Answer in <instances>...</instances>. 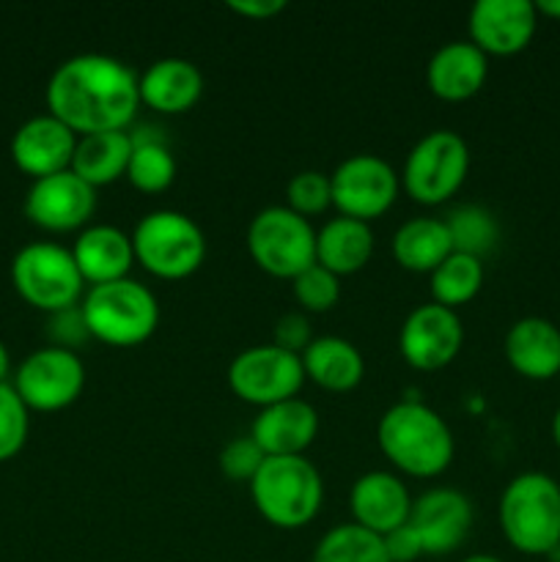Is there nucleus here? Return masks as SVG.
I'll list each match as a JSON object with an SVG mask.
<instances>
[{"mask_svg": "<svg viewBox=\"0 0 560 562\" xmlns=\"http://www.w3.org/2000/svg\"><path fill=\"white\" fill-rule=\"evenodd\" d=\"M44 102L77 137L126 132L141 108L137 75L113 55H75L49 75Z\"/></svg>", "mask_w": 560, "mask_h": 562, "instance_id": "obj_1", "label": "nucleus"}, {"mask_svg": "<svg viewBox=\"0 0 560 562\" xmlns=\"http://www.w3.org/2000/svg\"><path fill=\"white\" fill-rule=\"evenodd\" d=\"M377 445L395 470L417 481L439 477L456 456V439L445 417L421 401L390 406L379 417Z\"/></svg>", "mask_w": 560, "mask_h": 562, "instance_id": "obj_2", "label": "nucleus"}, {"mask_svg": "<svg viewBox=\"0 0 560 562\" xmlns=\"http://www.w3.org/2000/svg\"><path fill=\"white\" fill-rule=\"evenodd\" d=\"M497 519L516 552L547 558L560 547V483L547 472H522L500 494Z\"/></svg>", "mask_w": 560, "mask_h": 562, "instance_id": "obj_3", "label": "nucleus"}, {"mask_svg": "<svg viewBox=\"0 0 560 562\" xmlns=\"http://www.w3.org/2000/svg\"><path fill=\"white\" fill-rule=\"evenodd\" d=\"M247 486L261 519L280 530L307 527L324 503L322 472L305 456L264 459L261 470Z\"/></svg>", "mask_w": 560, "mask_h": 562, "instance_id": "obj_4", "label": "nucleus"}, {"mask_svg": "<svg viewBox=\"0 0 560 562\" xmlns=\"http://www.w3.org/2000/svg\"><path fill=\"white\" fill-rule=\"evenodd\" d=\"M88 335L104 346L132 349L157 333L159 302L137 280L124 278L115 283L91 285L80 300Z\"/></svg>", "mask_w": 560, "mask_h": 562, "instance_id": "obj_5", "label": "nucleus"}, {"mask_svg": "<svg viewBox=\"0 0 560 562\" xmlns=\"http://www.w3.org/2000/svg\"><path fill=\"white\" fill-rule=\"evenodd\" d=\"M130 236L135 263L159 280L190 278L206 258V236L201 225L173 209L143 214Z\"/></svg>", "mask_w": 560, "mask_h": 562, "instance_id": "obj_6", "label": "nucleus"}, {"mask_svg": "<svg viewBox=\"0 0 560 562\" xmlns=\"http://www.w3.org/2000/svg\"><path fill=\"white\" fill-rule=\"evenodd\" d=\"M11 285L22 302L47 316L80 305L86 294V280L71 250L53 241H33L16 252L11 261Z\"/></svg>", "mask_w": 560, "mask_h": 562, "instance_id": "obj_7", "label": "nucleus"}, {"mask_svg": "<svg viewBox=\"0 0 560 562\" xmlns=\"http://www.w3.org/2000/svg\"><path fill=\"white\" fill-rule=\"evenodd\" d=\"M470 173V148L453 130H434L423 135L406 154L401 170V190L421 206L448 203Z\"/></svg>", "mask_w": 560, "mask_h": 562, "instance_id": "obj_8", "label": "nucleus"}, {"mask_svg": "<svg viewBox=\"0 0 560 562\" xmlns=\"http://www.w3.org/2000/svg\"><path fill=\"white\" fill-rule=\"evenodd\" d=\"M247 252L269 278L294 280L316 263V231L289 206H267L247 225Z\"/></svg>", "mask_w": 560, "mask_h": 562, "instance_id": "obj_9", "label": "nucleus"}, {"mask_svg": "<svg viewBox=\"0 0 560 562\" xmlns=\"http://www.w3.org/2000/svg\"><path fill=\"white\" fill-rule=\"evenodd\" d=\"M305 382L302 357L278 349L275 344L250 346L239 351L228 366L231 393L258 409L300 398Z\"/></svg>", "mask_w": 560, "mask_h": 562, "instance_id": "obj_10", "label": "nucleus"}, {"mask_svg": "<svg viewBox=\"0 0 560 562\" xmlns=\"http://www.w3.org/2000/svg\"><path fill=\"white\" fill-rule=\"evenodd\" d=\"M11 387L27 412H60L75 404L86 390V366L77 351L44 346L20 362Z\"/></svg>", "mask_w": 560, "mask_h": 562, "instance_id": "obj_11", "label": "nucleus"}, {"mask_svg": "<svg viewBox=\"0 0 560 562\" xmlns=\"http://www.w3.org/2000/svg\"><path fill=\"white\" fill-rule=\"evenodd\" d=\"M329 187L333 209H338L340 217L371 223L393 209L401 192V176L377 154H355L329 173Z\"/></svg>", "mask_w": 560, "mask_h": 562, "instance_id": "obj_12", "label": "nucleus"}, {"mask_svg": "<svg viewBox=\"0 0 560 562\" xmlns=\"http://www.w3.org/2000/svg\"><path fill=\"white\" fill-rule=\"evenodd\" d=\"M461 344H464V324L459 313L437 302L417 305L401 324L399 351L406 366L415 371H443L459 357Z\"/></svg>", "mask_w": 560, "mask_h": 562, "instance_id": "obj_13", "label": "nucleus"}, {"mask_svg": "<svg viewBox=\"0 0 560 562\" xmlns=\"http://www.w3.org/2000/svg\"><path fill=\"white\" fill-rule=\"evenodd\" d=\"M97 190L71 170L33 181L25 195V217L47 234H71L91 225Z\"/></svg>", "mask_w": 560, "mask_h": 562, "instance_id": "obj_14", "label": "nucleus"}, {"mask_svg": "<svg viewBox=\"0 0 560 562\" xmlns=\"http://www.w3.org/2000/svg\"><path fill=\"white\" fill-rule=\"evenodd\" d=\"M538 31V11L530 0H478L467 16L470 42L483 55L511 58L530 47Z\"/></svg>", "mask_w": 560, "mask_h": 562, "instance_id": "obj_15", "label": "nucleus"}, {"mask_svg": "<svg viewBox=\"0 0 560 562\" xmlns=\"http://www.w3.org/2000/svg\"><path fill=\"white\" fill-rule=\"evenodd\" d=\"M410 525L415 527L423 552L434 558L456 552L472 530V503L456 488H428L412 503Z\"/></svg>", "mask_w": 560, "mask_h": 562, "instance_id": "obj_16", "label": "nucleus"}, {"mask_svg": "<svg viewBox=\"0 0 560 562\" xmlns=\"http://www.w3.org/2000/svg\"><path fill=\"white\" fill-rule=\"evenodd\" d=\"M75 148V132L49 113L27 119L11 137V159L33 181L69 170Z\"/></svg>", "mask_w": 560, "mask_h": 562, "instance_id": "obj_17", "label": "nucleus"}, {"mask_svg": "<svg viewBox=\"0 0 560 562\" xmlns=\"http://www.w3.org/2000/svg\"><path fill=\"white\" fill-rule=\"evenodd\" d=\"M412 503L415 499H412L406 483L399 475L384 470L360 475L349 492V508L355 525L379 538L410 521Z\"/></svg>", "mask_w": 560, "mask_h": 562, "instance_id": "obj_18", "label": "nucleus"}, {"mask_svg": "<svg viewBox=\"0 0 560 562\" xmlns=\"http://www.w3.org/2000/svg\"><path fill=\"white\" fill-rule=\"evenodd\" d=\"M318 412L307 401L291 398L283 404L258 409L250 426V437L267 459L280 456H305L318 437Z\"/></svg>", "mask_w": 560, "mask_h": 562, "instance_id": "obj_19", "label": "nucleus"}, {"mask_svg": "<svg viewBox=\"0 0 560 562\" xmlns=\"http://www.w3.org/2000/svg\"><path fill=\"white\" fill-rule=\"evenodd\" d=\"M86 285H104L130 278L135 267L132 236L115 225H88L69 247Z\"/></svg>", "mask_w": 560, "mask_h": 562, "instance_id": "obj_20", "label": "nucleus"}, {"mask_svg": "<svg viewBox=\"0 0 560 562\" xmlns=\"http://www.w3.org/2000/svg\"><path fill=\"white\" fill-rule=\"evenodd\" d=\"M137 93L154 113L184 115L203 97V75L187 58H159L137 77Z\"/></svg>", "mask_w": 560, "mask_h": 562, "instance_id": "obj_21", "label": "nucleus"}, {"mask_svg": "<svg viewBox=\"0 0 560 562\" xmlns=\"http://www.w3.org/2000/svg\"><path fill=\"white\" fill-rule=\"evenodd\" d=\"M505 360L522 379L549 382L560 373V329L541 316L519 318L505 333Z\"/></svg>", "mask_w": 560, "mask_h": 562, "instance_id": "obj_22", "label": "nucleus"}, {"mask_svg": "<svg viewBox=\"0 0 560 562\" xmlns=\"http://www.w3.org/2000/svg\"><path fill=\"white\" fill-rule=\"evenodd\" d=\"M489 58L470 42H448L432 55L426 66V86L443 102H467L483 88Z\"/></svg>", "mask_w": 560, "mask_h": 562, "instance_id": "obj_23", "label": "nucleus"}, {"mask_svg": "<svg viewBox=\"0 0 560 562\" xmlns=\"http://www.w3.org/2000/svg\"><path fill=\"white\" fill-rule=\"evenodd\" d=\"M302 371L316 387L327 393H351L366 376V360L360 349L338 335L313 338V344L302 351Z\"/></svg>", "mask_w": 560, "mask_h": 562, "instance_id": "obj_24", "label": "nucleus"}, {"mask_svg": "<svg viewBox=\"0 0 560 562\" xmlns=\"http://www.w3.org/2000/svg\"><path fill=\"white\" fill-rule=\"evenodd\" d=\"M373 231L368 223L349 217H333L316 231V263L335 278H349L368 267L373 256Z\"/></svg>", "mask_w": 560, "mask_h": 562, "instance_id": "obj_25", "label": "nucleus"}, {"mask_svg": "<svg viewBox=\"0 0 560 562\" xmlns=\"http://www.w3.org/2000/svg\"><path fill=\"white\" fill-rule=\"evenodd\" d=\"M132 157L130 132H99V135L77 137L71 173L80 176L88 187H110L124 179Z\"/></svg>", "mask_w": 560, "mask_h": 562, "instance_id": "obj_26", "label": "nucleus"}, {"mask_svg": "<svg viewBox=\"0 0 560 562\" xmlns=\"http://www.w3.org/2000/svg\"><path fill=\"white\" fill-rule=\"evenodd\" d=\"M450 252H453V245H450V234L445 220H406L393 236L395 263H399L401 269H406V272L432 274Z\"/></svg>", "mask_w": 560, "mask_h": 562, "instance_id": "obj_27", "label": "nucleus"}, {"mask_svg": "<svg viewBox=\"0 0 560 562\" xmlns=\"http://www.w3.org/2000/svg\"><path fill=\"white\" fill-rule=\"evenodd\" d=\"M176 179V159L170 146L159 135L141 130L132 135V157L126 168V181L143 195H159Z\"/></svg>", "mask_w": 560, "mask_h": 562, "instance_id": "obj_28", "label": "nucleus"}, {"mask_svg": "<svg viewBox=\"0 0 560 562\" xmlns=\"http://www.w3.org/2000/svg\"><path fill=\"white\" fill-rule=\"evenodd\" d=\"M432 302L456 311L475 300L483 289V261L481 258L464 256V252H450L432 274Z\"/></svg>", "mask_w": 560, "mask_h": 562, "instance_id": "obj_29", "label": "nucleus"}, {"mask_svg": "<svg viewBox=\"0 0 560 562\" xmlns=\"http://www.w3.org/2000/svg\"><path fill=\"white\" fill-rule=\"evenodd\" d=\"M445 225H448L453 252H464V256L481 258V261L500 241V223L486 206H475V203L456 206L445 217Z\"/></svg>", "mask_w": 560, "mask_h": 562, "instance_id": "obj_30", "label": "nucleus"}, {"mask_svg": "<svg viewBox=\"0 0 560 562\" xmlns=\"http://www.w3.org/2000/svg\"><path fill=\"white\" fill-rule=\"evenodd\" d=\"M311 562H390V558L382 538L349 521L324 532Z\"/></svg>", "mask_w": 560, "mask_h": 562, "instance_id": "obj_31", "label": "nucleus"}, {"mask_svg": "<svg viewBox=\"0 0 560 562\" xmlns=\"http://www.w3.org/2000/svg\"><path fill=\"white\" fill-rule=\"evenodd\" d=\"M31 434V412L11 382L0 384V464L22 453Z\"/></svg>", "mask_w": 560, "mask_h": 562, "instance_id": "obj_32", "label": "nucleus"}, {"mask_svg": "<svg viewBox=\"0 0 560 562\" xmlns=\"http://www.w3.org/2000/svg\"><path fill=\"white\" fill-rule=\"evenodd\" d=\"M285 206L305 220L327 212L333 206L329 176L322 170H300L296 176H291L289 187H285Z\"/></svg>", "mask_w": 560, "mask_h": 562, "instance_id": "obj_33", "label": "nucleus"}, {"mask_svg": "<svg viewBox=\"0 0 560 562\" xmlns=\"http://www.w3.org/2000/svg\"><path fill=\"white\" fill-rule=\"evenodd\" d=\"M291 294H294L300 311L327 313L340 302V278L313 263L311 269H305V272L291 280Z\"/></svg>", "mask_w": 560, "mask_h": 562, "instance_id": "obj_34", "label": "nucleus"}, {"mask_svg": "<svg viewBox=\"0 0 560 562\" xmlns=\"http://www.w3.org/2000/svg\"><path fill=\"white\" fill-rule=\"evenodd\" d=\"M264 450L253 442L250 434L231 439L220 453V472L234 483H250L264 464Z\"/></svg>", "mask_w": 560, "mask_h": 562, "instance_id": "obj_35", "label": "nucleus"}, {"mask_svg": "<svg viewBox=\"0 0 560 562\" xmlns=\"http://www.w3.org/2000/svg\"><path fill=\"white\" fill-rule=\"evenodd\" d=\"M49 338H53V344L49 346H58V349H69V351H75L77 346L91 340L80 305L66 307V311L53 313V316H49Z\"/></svg>", "mask_w": 560, "mask_h": 562, "instance_id": "obj_36", "label": "nucleus"}, {"mask_svg": "<svg viewBox=\"0 0 560 562\" xmlns=\"http://www.w3.org/2000/svg\"><path fill=\"white\" fill-rule=\"evenodd\" d=\"M272 344L278 346V349L302 357V351L313 344L311 322H307L305 313L300 311V313H285V316H280L278 324H275Z\"/></svg>", "mask_w": 560, "mask_h": 562, "instance_id": "obj_37", "label": "nucleus"}, {"mask_svg": "<svg viewBox=\"0 0 560 562\" xmlns=\"http://www.w3.org/2000/svg\"><path fill=\"white\" fill-rule=\"evenodd\" d=\"M382 543H384V552H388L390 562H415L426 554L423 552L421 538H417L415 527H412L410 521H406V525H401L399 530L388 532V536L382 538Z\"/></svg>", "mask_w": 560, "mask_h": 562, "instance_id": "obj_38", "label": "nucleus"}, {"mask_svg": "<svg viewBox=\"0 0 560 562\" xmlns=\"http://www.w3.org/2000/svg\"><path fill=\"white\" fill-rule=\"evenodd\" d=\"M228 9L234 14L247 16V20H256V22H267L272 20L275 14L285 9L283 0H228Z\"/></svg>", "mask_w": 560, "mask_h": 562, "instance_id": "obj_39", "label": "nucleus"}, {"mask_svg": "<svg viewBox=\"0 0 560 562\" xmlns=\"http://www.w3.org/2000/svg\"><path fill=\"white\" fill-rule=\"evenodd\" d=\"M536 11L538 16H547V20L560 22V0H538Z\"/></svg>", "mask_w": 560, "mask_h": 562, "instance_id": "obj_40", "label": "nucleus"}, {"mask_svg": "<svg viewBox=\"0 0 560 562\" xmlns=\"http://www.w3.org/2000/svg\"><path fill=\"white\" fill-rule=\"evenodd\" d=\"M9 373H11V355L5 349V344L0 340V384L9 382Z\"/></svg>", "mask_w": 560, "mask_h": 562, "instance_id": "obj_41", "label": "nucleus"}, {"mask_svg": "<svg viewBox=\"0 0 560 562\" xmlns=\"http://www.w3.org/2000/svg\"><path fill=\"white\" fill-rule=\"evenodd\" d=\"M552 442L558 445V450H560V406L552 417Z\"/></svg>", "mask_w": 560, "mask_h": 562, "instance_id": "obj_42", "label": "nucleus"}, {"mask_svg": "<svg viewBox=\"0 0 560 562\" xmlns=\"http://www.w3.org/2000/svg\"><path fill=\"white\" fill-rule=\"evenodd\" d=\"M461 562H503V560L494 558V554H470V558H464Z\"/></svg>", "mask_w": 560, "mask_h": 562, "instance_id": "obj_43", "label": "nucleus"}, {"mask_svg": "<svg viewBox=\"0 0 560 562\" xmlns=\"http://www.w3.org/2000/svg\"><path fill=\"white\" fill-rule=\"evenodd\" d=\"M547 558H549V562H560V547H555Z\"/></svg>", "mask_w": 560, "mask_h": 562, "instance_id": "obj_44", "label": "nucleus"}]
</instances>
